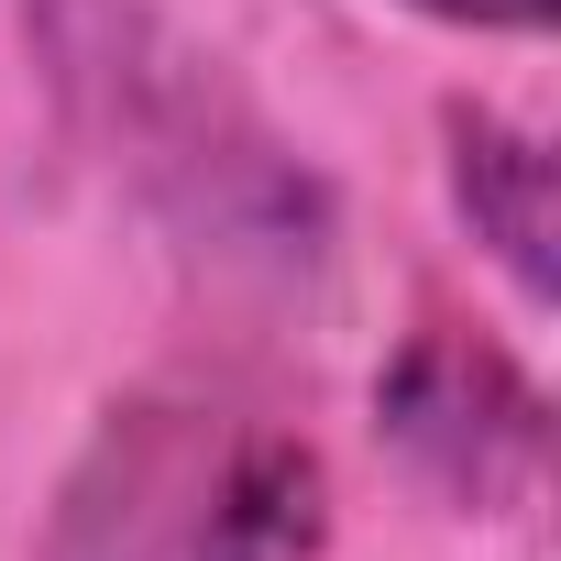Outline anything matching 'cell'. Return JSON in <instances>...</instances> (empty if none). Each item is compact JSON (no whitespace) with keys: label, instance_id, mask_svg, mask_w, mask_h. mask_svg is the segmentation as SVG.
<instances>
[{"label":"cell","instance_id":"7a4b0ae2","mask_svg":"<svg viewBox=\"0 0 561 561\" xmlns=\"http://www.w3.org/2000/svg\"><path fill=\"white\" fill-rule=\"evenodd\" d=\"M375 419H386V440L440 484V495H462V506H506V495H528L539 484V440H550V419H539V386L506 364V353H484V342H408L397 364H386V386H375Z\"/></svg>","mask_w":561,"mask_h":561},{"label":"cell","instance_id":"277c9868","mask_svg":"<svg viewBox=\"0 0 561 561\" xmlns=\"http://www.w3.org/2000/svg\"><path fill=\"white\" fill-rule=\"evenodd\" d=\"M451 209L473 220V242L517 275V298H550L561 287V198H550V154L539 133L495 122V111H451Z\"/></svg>","mask_w":561,"mask_h":561},{"label":"cell","instance_id":"6da1fadb","mask_svg":"<svg viewBox=\"0 0 561 561\" xmlns=\"http://www.w3.org/2000/svg\"><path fill=\"white\" fill-rule=\"evenodd\" d=\"M89 23L111 34V67L67 56V89L89 100V122H100L198 231H220V242H242V253H309V220H320L309 176H287L275 144H253V122L209 89V67L176 56L144 12H122V0H89Z\"/></svg>","mask_w":561,"mask_h":561},{"label":"cell","instance_id":"5b68a950","mask_svg":"<svg viewBox=\"0 0 561 561\" xmlns=\"http://www.w3.org/2000/svg\"><path fill=\"white\" fill-rule=\"evenodd\" d=\"M419 12L473 23V34H539V23H550V0H419Z\"/></svg>","mask_w":561,"mask_h":561},{"label":"cell","instance_id":"3957f363","mask_svg":"<svg viewBox=\"0 0 561 561\" xmlns=\"http://www.w3.org/2000/svg\"><path fill=\"white\" fill-rule=\"evenodd\" d=\"M331 528V484L298 440H231L209 473H187V517H176V561H309Z\"/></svg>","mask_w":561,"mask_h":561}]
</instances>
